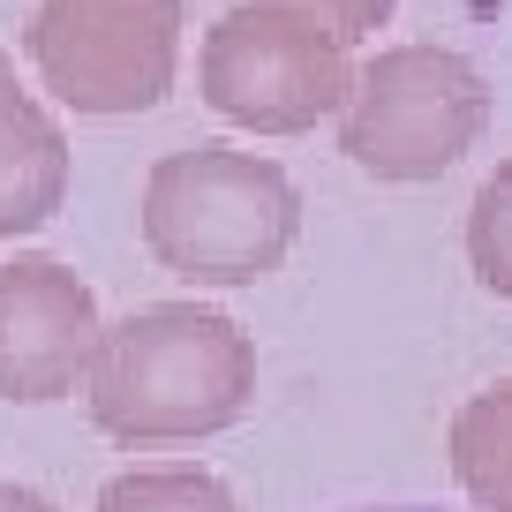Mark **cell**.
<instances>
[{"instance_id": "cell-4", "label": "cell", "mask_w": 512, "mask_h": 512, "mask_svg": "<svg viewBox=\"0 0 512 512\" xmlns=\"http://www.w3.org/2000/svg\"><path fill=\"white\" fill-rule=\"evenodd\" d=\"M490 83L452 46H392L354 76L339 106V151L377 181H437L475 151Z\"/></svg>"}, {"instance_id": "cell-5", "label": "cell", "mask_w": 512, "mask_h": 512, "mask_svg": "<svg viewBox=\"0 0 512 512\" xmlns=\"http://www.w3.org/2000/svg\"><path fill=\"white\" fill-rule=\"evenodd\" d=\"M23 53L61 106L151 113L174 91L181 0H38Z\"/></svg>"}, {"instance_id": "cell-2", "label": "cell", "mask_w": 512, "mask_h": 512, "mask_svg": "<svg viewBox=\"0 0 512 512\" xmlns=\"http://www.w3.org/2000/svg\"><path fill=\"white\" fill-rule=\"evenodd\" d=\"M302 234V189L287 166L226 144H189L144 181V241L196 287H256Z\"/></svg>"}, {"instance_id": "cell-12", "label": "cell", "mask_w": 512, "mask_h": 512, "mask_svg": "<svg viewBox=\"0 0 512 512\" xmlns=\"http://www.w3.org/2000/svg\"><path fill=\"white\" fill-rule=\"evenodd\" d=\"M0 512H53V497L23 490V482H0Z\"/></svg>"}, {"instance_id": "cell-9", "label": "cell", "mask_w": 512, "mask_h": 512, "mask_svg": "<svg viewBox=\"0 0 512 512\" xmlns=\"http://www.w3.org/2000/svg\"><path fill=\"white\" fill-rule=\"evenodd\" d=\"M98 512H234V490L211 467H128L98 490Z\"/></svg>"}, {"instance_id": "cell-6", "label": "cell", "mask_w": 512, "mask_h": 512, "mask_svg": "<svg viewBox=\"0 0 512 512\" xmlns=\"http://www.w3.org/2000/svg\"><path fill=\"white\" fill-rule=\"evenodd\" d=\"M98 302L68 264L53 256H16L0 264V400L53 407L68 400L98 362Z\"/></svg>"}, {"instance_id": "cell-7", "label": "cell", "mask_w": 512, "mask_h": 512, "mask_svg": "<svg viewBox=\"0 0 512 512\" xmlns=\"http://www.w3.org/2000/svg\"><path fill=\"white\" fill-rule=\"evenodd\" d=\"M68 196V136L0 53V241L31 234Z\"/></svg>"}, {"instance_id": "cell-3", "label": "cell", "mask_w": 512, "mask_h": 512, "mask_svg": "<svg viewBox=\"0 0 512 512\" xmlns=\"http://www.w3.org/2000/svg\"><path fill=\"white\" fill-rule=\"evenodd\" d=\"M196 83H204V106L249 136H302L347 106L354 68L332 23L302 16L287 0H249L204 31Z\"/></svg>"}, {"instance_id": "cell-10", "label": "cell", "mask_w": 512, "mask_h": 512, "mask_svg": "<svg viewBox=\"0 0 512 512\" xmlns=\"http://www.w3.org/2000/svg\"><path fill=\"white\" fill-rule=\"evenodd\" d=\"M467 264H475V279L490 294L512 302V159L475 189V211H467Z\"/></svg>"}, {"instance_id": "cell-13", "label": "cell", "mask_w": 512, "mask_h": 512, "mask_svg": "<svg viewBox=\"0 0 512 512\" xmlns=\"http://www.w3.org/2000/svg\"><path fill=\"white\" fill-rule=\"evenodd\" d=\"M369 512H437V505H369Z\"/></svg>"}, {"instance_id": "cell-1", "label": "cell", "mask_w": 512, "mask_h": 512, "mask_svg": "<svg viewBox=\"0 0 512 512\" xmlns=\"http://www.w3.org/2000/svg\"><path fill=\"white\" fill-rule=\"evenodd\" d=\"M83 384H91V422L113 445H196L241 422L256 392V347L234 317L204 302H159L98 339Z\"/></svg>"}, {"instance_id": "cell-8", "label": "cell", "mask_w": 512, "mask_h": 512, "mask_svg": "<svg viewBox=\"0 0 512 512\" xmlns=\"http://www.w3.org/2000/svg\"><path fill=\"white\" fill-rule=\"evenodd\" d=\"M452 475L482 512H512V377L452 415Z\"/></svg>"}, {"instance_id": "cell-11", "label": "cell", "mask_w": 512, "mask_h": 512, "mask_svg": "<svg viewBox=\"0 0 512 512\" xmlns=\"http://www.w3.org/2000/svg\"><path fill=\"white\" fill-rule=\"evenodd\" d=\"M287 8H302V16L332 23L339 38H362V31H384V16H392L400 0H287Z\"/></svg>"}]
</instances>
